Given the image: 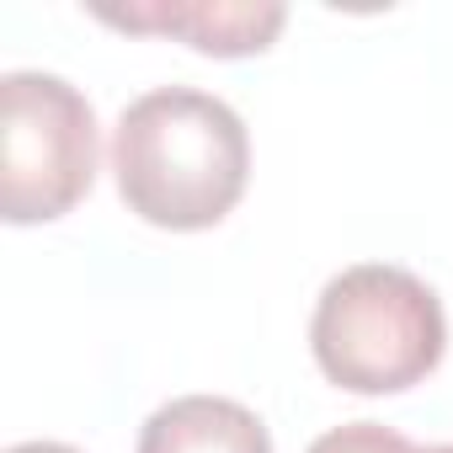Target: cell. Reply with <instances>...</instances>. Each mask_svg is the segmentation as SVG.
Here are the masks:
<instances>
[{
	"label": "cell",
	"mask_w": 453,
	"mask_h": 453,
	"mask_svg": "<svg viewBox=\"0 0 453 453\" xmlns=\"http://www.w3.org/2000/svg\"><path fill=\"white\" fill-rule=\"evenodd\" d=\"M251 139L241 112L192 86L144 91L112 128L118 192L160 230H213L241 203Z\"/></svg>",
	"instance_id": "obj_1"
},
{
	"label": "cell",
	"mask_w": 453,
	"mask_h": 453,
	"mask_svg": "<svg viewBox=\"0 0 453 453\" xmlns=\"http://www.w3.org/2000/svg\"><path fill=\"white\" fill-rule=\"evenodd\" d=\"M310 347L331 384L352 395H395L442 363L448 320L416 273L363 262L326 283L310 320Z\"/></svg>",
	"instance_id": "obj_2"
},
{
	"label": "cell",
	"mask_w": 453,
	"mask_h": 453,
	"mask_svg": "<svg viewBox=\"0 0 453 453\" xmlns=\"http://www.w3.org/2000/svg\"><path fill=\"white\" fill-rule=\"evenodd\" d=\"M96 181V112L91 102L43 70H12L0 81V213L12 224H43L70 213Z\"/></svg>",
	"instance_id": "obj_3"
},
{
	"label": "cell",
	"mask_w": 453,
	"mask_h": 453,
	"mask_svg": "<svg viewBox=\"0 0 453 453\" xmlns=\"http://www.w3.org/2000/svg\"><path fill=\"white\" fill-rule=\"evenodd\" d=\"M102 22L112 27H128V33H171V38H187L192 49L203 54H219V59H246V54H262L278 33H283V6H208V0H192V6H128V12H112L102 6L96 12Z\"/></svg>",
	"instance_id": "obj_4"
},
{
	"label": "cell",
	"mask_w": 453,
	"mask_h": 453,
	"mask_svg": "<svg viewBox=\"0 0 453 453\" xmlns=\"http://www.w3.org/2000/svg\"><path fill=\"white\" fill-rule=\"evenodd\" d=\"M139 453H273V437L241 400L181 395L144 421Z\"/></svg>",
	"instance_id": "obj_5"
},
{
	"label": "cell",
	"mask_w": 453,
	"mask_h": 453,
	"mask_svg": "<svg viewBox=\"0 0 453 453\" xmlns=\"http://www.w3.org/2000/svg\"><path fill=\"white\" fill-rule=\"evenodd\" d=\"M310 453H416V442L389 432V426H379V421H347V426L315 437Z\"/></svg>",
	"instance_id": "obj_6"
},
{
	"label": "cell",
	"mask_w": 453,
	"mask_h": 453,
	"mask_svg": "<svg viewBox=\"0 0 453 453\" xmlns=\"http://www.w3.org/2000/svg\"><path fill=\"white\" fill-rule=\"evenodd\" d=\"M12 453H75V448H65V442H22Z\"/></svg>",
	"instance_id": "obj_7"
},
{
	"label": "cell",
	"mask_w": 453,
	"mask_h": 453,
	"mask_svg": "<svg viewBox=\"0 0 453 453\" xmlns=\"http://www.w3.org/2000/svg\"><path fill=\"white\" fill-rule=\"evenodd\" d=\"M416 453H453V448H448V442H442V448H416Z\"/></svg>",
	"instance_id": "obj_8"
}]
</instances>
